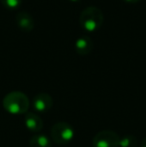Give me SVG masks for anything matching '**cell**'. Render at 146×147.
I'll return each instance as SVG.
<instances>
[{
  "label": "cell",
  "mask_w": 146,
  "mask_h": 147,
  "mask_svg": "<svg viewBox=\"0 0 146 147\" xmlns=\"http://www.w3.org/2000/svg\"><path fill=\"white\" fill-rule=\"evenodd\" d=\"M104 21V14L99 7L95 5L86 6L79 16L80 25L87 31H94L100 27Z\"/></svg>",
  "instance_id": "2"
},
{
  "label": "cell",
  "mask_w": 146,
  "mask_h": 147,
  "mask_svg": "<svg viewBox=\"0 0 146 147\" xmlns=\"http://www.w3.org/2000/svg\"><path fill=\"white\" fill-rule=\"evenodd\" d=\"M73 1H76V0H73Z\"/></svg>",
  "instance_id": "14"
},
{
  "label": "cell",
  "mask_w": 146,
  "mask_h": 147,
  "mask_svg": "<svg viewBox=\"0 0 146 147\" xmlns=\"http://www.w3.org/2000/svg\"><path fill=\"white\" fill-rule=\"evenodd\" d=\"M0 1L5 7L14 9V8H17L21 4L22 0H0Z\"/></svg>",
  "instance_id": "11"
},
{
  "label": "cell",
  "mask_w": 146,
  "mask_h": 147,
  "mask_svg": "<svg viewBox=\"0 0 146 147\" xmlns=\"http://www.w3.org/2000/svg\"><path fill=\"white\" fill-rule=\"evenodd\" d=\"M3 107L8 113L13 115L26 114L29 108V99L21 91H12L6 94L2 101Z\"/></svg>",
  "instance_id": "1"
},
{
  "label": "cell",
  "mask_w": 146,
  "mask_h": 147,
  "mask_svg": "<svg viewBox=\"0 0 146 147\" xmlns=\"http://www.w3.org/2000/svg\"><path fill=\"white\" fill-rule=\"evenodd\" d=\"M25 126L29 131L31 132H39L43 128V121L39 115L33 112H27L24 117Z\"/></svg>",
  "instance_id": "8"
},
{
  "label": "cell",
  "mask_w": 146,
  "mask_h": 147,
  "mask_svg": "<svg viewBox=\"0 0 146 147\" xmlns=\"http://www.w3.org/2000/svg\"><path fill=\"white\" fill-rule=\"evenodd\" d=\"M139 147H146V137L142 139V141L140 142V145H139Z\"/></svg>",
  "instance_id": "12"
},
{
  "label": "cell",
  "mask_w": 146,
  "mask_h": 147,
  "mask_svg": "<svg viewBox=\"0 0 146 147\" xmlns=\"http://www.w3.org/2000/svg\"><path fill=\"white\" fill-rule=\"evenodd\" d=\"M138 140L134 135H125L120 137L119 147H137Z\"/></svg>",
  "instance_id": "10"
},
{
  "label": "cell",
  "mask_w": 146,
  "mask_h": 147,
  "mask_svg": "<svg viewBox=\"0 0 146 147\" xmlns=\"http://www.w3.org/2000/svg\"><path fill=\"white\" fill-rule=\"evenodd\" d=\"M29 147H51V141L45 135H34L29 140Z\"/></svg>",
  "instance_id": "9"
},
{
  "label": "cell",
  "mask_w": 146,
  "mask_h": 147,
  "mask_svg": "<svg viewBox=\"0 0 146 147\" xmlns=\"http://www.w3.org/2000/svg\"><path fill=\"white\" fill-rule=\"evenodd\" d=\"M17 25L24 31H31L34 28L33 16L27 11H19L15 16Z\"/></svg>",
  "instance_id": "7"
},
{
  "label": "cell",
  "mask_w": 146,
  "mask_h": 147,
  "mask_svg": "<svg viewBox=\"0 0 146 147\" xmlns=\"http://www.w3.org/2000/svg\"><path fill=\"white\" fill-rule=\"evenodd\" d=\"M74 47L77 53L81 55H86L93 48V40L88 35H81L75 40Z\"/></svg>",
  "instance_id": "6"
},
{
  "label": "cell",
  "mask_w": 146,
  "mask_h": 147,
  "mask_svg": "<svg viewBox=\"0 0 146 147\" xmlns=\"http://www.w3.org/2000/svg\"><path fill=\"white\" fill-rule=\"evenodd\" d=\"M32 104H33V108L37 112L44 113L52 108L53 99L48 93L41 92L38 93L36 96H34Z\"/></svg>",
  "instance_id": "5"
},
{
  "label": "cell",
  "mask_w": 146,
  "mask_h": 147,
  "mask_svg": "<svg viewBox=\"0 0 146 147\" xmlns=\"http://www.w3.org/2000/svg\"><path fill=\"white\" fill-rule=\"evenodd\" d=\"M125 1L131 2V3H135V2H138V1H140V0H125Z\"/></svg>",
  "instance_id": "13"
},
{
  "label": "cell",
  "mask_w": 146,
  "mask_h": 147,
  "mask_svg": "<svg viewBox=\"0 0 146 147\" xmlns=\"http://www.w3.org/2000/svg\"><path fill=\"white\" fill-rule=\"evenodd\" d=\"M51 139L57 144L65 145L74 138L75 132L73 127L67 122H57L52 126L50 131Z\"/></svg>",
  "instance_id": "3"
},
{
  "label": "cell",
  "mask_w": 146,
  "mask_h": 147,
  "mask_svg": "<svg viewBox=\"0 0 146 147\" xmlns=\"http://www.w3.org/2000/svg\"><path fill=\"white\" fill-rule=\"evenodd\" d=\"M120 137L112 130H102L94 136L93 147H119Z\"/></svg>",
  "instance_id": "4"
}]
</instances>
